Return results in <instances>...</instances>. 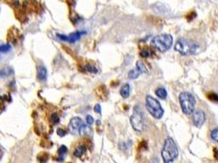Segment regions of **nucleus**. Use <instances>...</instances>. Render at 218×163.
I'll return each mask as SVG.
<instances>
[{
    "label": "nucleus",
    "mask_w": 218,
    "mask_h": 163,
    "mask_svg": "<svg viewBox=\"0 0 218 163\" xmlns=\"http://www.w3.org/2000/svg\"><path fill=\"white\" fill-rule=\"evenodd\" d=\"M179 151L172 138L168 137L165 140L164 145L162 149V157L164 163H171L178 157Z\"/></svg>",
    "instance_id": "f257e3e1"
},
{
    "label": "nucleus",
    "mask_w": 218,
    "mask_h": 163,
    "mask_svg": "<svg viewBox=\"0 0 218 163\" xmlns=\"http://www.w3.org/2000/svg\"><path fill=\"white\" fill-rule=\"evenodd\" d=\"M175 49L176 52H180L183 56L195 55L199 52V45L195 42L185 38H180L175 43Z\"/></svg>",
    "instance_id": "f03ea898"
},
{
    "label": "nucleus",
    "mask_w": 218,
    "mask_h": 163,
    "mask_svg": "<svg viewBox=\"0 0 218 163\" xmlns=\"http://www.w3.org/2000/svg\"><path fill=\"white\" fill-rule=\"evenodd\" d=\"M173 38L171 35L163 34V35H157L153 38L151 44L153 47L161 52H165L168 51L172 46Z\"/></svg>",
    "instance_id": "7ed1b4c3"
},
{
    "label": "nucleus",
    "mask_w": 218,
    "mask_h": 163,
    "mask_svg": "<svg viewBox=\"0 0 218 163\" xmlns=\"http://www.w3.org/2000/svg\"><path fill=\"white\" fill-rule=\"evenodd\" d=\"M179 100L184 114L186 115L192 114L193 112L195 111V104H196L195 96L191 93L184 91L180 94Z\"/></svg>",
    "instance_id": "20e7f679"
},
{
    "label": "nucleus",
    "mask_w": 218,
    "mask_h": 163,
    "mask_svg": "<svg viewBox=\"0 0 218 163\" xmlns=\"http://www.w3.org/2000/svg\"><path fill=\"white\" fill-rule=\"evenodd\" d=\"M145 105L149 113L153 118L156 119L162 118L164 114V110L158 100H156L151 95H147L145 98Z\"/></svg>",
    "instance_id": "39448f33"
},
{
    "label": "nucleus",
    "mask_w": 218,
    "mask_h": 163,
    "mask_svg": "<svg viewBox=\"0 0 218 163\" xmlns=\"http://www.w3.org/2000/svg\"><path fill=\"white\" fill-rule=\"evenodd\" d=\"M130 124L136 131H142L144 129V116L140 107L135 106L130 117Z\"/></svg>",
    "instance_id": "423d86ee"
},
{
    "label": "nucleus",
    "mask_w": 218,
    "mask_h": 163,
    "mask_svg": "<svg viewBox=\"0 0 218 163\" xmlns=\"http://www.w3.org/2000/svg\"><path fill=\"white\" fill-rule=\"evenodd\" d=\"M192 114V121L194 125L197 127H202L206 120L205 113L203 110L198 109L193 112Z\"/></svg>",
    "instance_id": "0eeeda50"
},
{
    "label": "nucleus",
    "mask_w": 218,
    "mask_h": 163,
    "mask_svg": "<svg viewBox=\"0 0 218 163\" xmlns=\"http://www.w3.org/2000/svg\"><path fill=\"white\" fill-rule=\"evenodd\" d=\"M85 32L84 31H78V32H75L71 34L70 35H60V34H58L57 36L59 39H61L62 41H64V42H69V43H75L76 41L79 40L80 38L83 35H84Z\"/></svg>",
    "instance_id": "6e6552de"
},
{
    "label": "nucleus",
    "mask_w": 218,
    "mask_h": 163,
    "mask_svg": "<svg viewBox=\"0 0 218 163\" xmlns=\"http://www.w3.org/2000/svg\"><path fill=\"white\" fill-rule=\"evenodd\" d=\"M81 125H82L81 118L75 117L70 121L69 125H68V130H69L71 133L77 134V132H79V129H80Z\"/></svg>",
    "instance_id": "1a4fd4ad"
},
{
    "label": "nucleus",
    "mask_w": 218,
    "mask_h": 163,
    "mask_svg": "<svg viewBox=\"0 0 218 163\" xmlns=\"http://www.w3.org/2000/svg\"><path fill=\"white\" fill-rule=\"evenodd\" d=\"M92 133V130L89 127V125H84L82 124L80 126V129H79V134L81 136H87L89 135Z\"/></svg>",
    "instance_id": "9d476101"
},
{
    "label": "nucleus",
    "mask_w": 218,
    "mask_h": 163,
    "mask_svg": "<svg viewBox=\"0 0 218 163\" xmlns=\"http://www.w3.org/2000/svg\"><path fill=\"white\" fill-rule=\"evenodd\" d=\"M37 75H38V78L40 81H43L46 79L47 77V69L44 66L40 65L38 67V70H37Z\"/></svg>",
    "instance_id": "9b49d317"
},
{
    "label": "nucleus",
    "mask_w": 218,
    "mask_h": 163,
    "mask_svg": "<svg viewBox=\"0 0 218 163\" xmlns=\"http://www.w3.org/2000/svg\"><path fill=\"white\" fill-rule=\"evenodd\" d=\"M130 85L128 83L125 84L123 86H121V90H120V94L124 99H126L128 97L130 96Z\"/></svg>",
    "instance_id": "f8f14e48"
},
{
    "label": "nucleus",
    "mask_w": 218,
    "mask_h": 163,
    "mask_svg": "<svg viewBox=\"0 0 218 163\" xmlns=\"http://www.w3.org/2000/svg\"><path fill=\"white\" fill-rule=\"evenodd\" d=\"M85 152H86V146L80 145L77 147L76 150L74 151V156L76 157H81Z\"/></svg>",
    "instance_id": "ddd939ff"
},
{
    "label": "nucleus",
    "mask_w": 218,
    "mask_h": 163,
    "mask_svg": "<svg viewBox=\"0 0 218 163\" xmlns=\"http://www.w3.org/2000/svg\"><path fill=\"white\" fill-rule=\"evenodd\" d=\"M155 94L157 95V96L158 98L162 100H165L167 97V91L166 89L163 87H158L157 90L155 91Z\"/></svg>",
    "instance_id": "4468645a"
},
{
    "label": "nucleus",
    "mask_w": 218,
    "mask_h": 163,
    "mask_svg": "<svg viewBox=\"0 0 218 163\" xmlns=\"http://www.w3.org/2000/svg\"><path fill=\"white\" fill-rule=\"evenodd\" d=\"M13 73V69L9 67H5L3 68L2 69H0V77H6L8 76L12 75Z\"/></svg>",
    "instance_id": "2eb2a0df"
},
{
    "label": "nucleus",
    "mask_w": 218,
    "mask_h": 163,
    "mask_svg": "<svg viewBox=\"0 0 218 163\" xmlns=\"http://www.w3.org/2000/svg\"><path fill=\"white\" fill-rule=\"evenodd\" d=\"M136 69H138L141 73H148V69L147 67L145 65L142 61L140 60H138L137 63H136Z\"/></svg>",
    "instance_id": "dca6fc26"
},
{
    "label": "nucleus",
    "mask_w": 218,
    "mask_h": 163,
    "mask_svg": "<svg viewBox=\"0 0 218 163\" xmlns=\"http://www.w3.org/2000/svg\"><path fill=\"white\" fill-rule=\"evenodd\" d=\"M140 74L141 73L137 69H131V70L128 73V77H129L130 79H135V78H137Z\"/></svg>",
    "instance_id": "f3484780"
},
{
    "label": "nucleus",
    "mask_w": 218,
    "mask_h": 163,
    "mask_svg": "<svg viewBox=\"0 0 218 163\" xmlns=\"http://www.w3.org/2000/svg\"><path fill=\"white\" fill-rule=\"evenodd\" d=\"M67 148L66 147L65 145H62L60 147V148H58V154L60 155L61 157L59 159H58V161H63V156L67 153Z\"/></svg>",
    "instance_id": "a211bd4d"
},
{
    "label": "nucleus",
    "mask_w": 218,
    "mask_h": 163,
    "mask_svg": "<svg viewBox=\"0 0 218 163\" xmlns=\"http://www.w3.org/2000/svg\"><path fill=\"white\" fill-rule=\"evenodd\" d=\"M139 54H140V56H142V57H144V58H148V57H151V56H153V52H152L151 50H149V48H147V49L141 50Z\"/></svg>",
    "instance_id": "6ab92c4d"
},
{
    "label": "nucleus",
    "mask_w": 218,
    "mask_h": 163,
    "mask_svg": "<svg viewBox=\"0 0 218 163\" xmlns=\"http://www.w3.org/2000/svg\"><path fill=\"white\" fill-rule=\"evenodd\" d=\"M48 158V155L46 152L45 153H44V152H42L41 154L39 155V156H38V159H39V161L41 163H45L46 161H47Z\"/></svg>",
    "instance_id": "aec40b11"
},
{
    "label": "nucleus",
    "mask_w": 218,
    "mask_h": 163,
    "mask_svg": "<svg viewBox=\"0 0 218 163\" xmlns=\"http://www.w3.org/2000/svg\"><path fill=\"white\" fill-rule=\"evenodd\" d=\"M11 46L9 44H3L0 45V52H8L11 50Z\"/></svg>",
    "instance_id": "412c9836"
},
{
    "label": "nucleus",
    "mask_w": 218,
    "mask_h": 163,
    "mask_svg": "<svg viewBox=\"0 0 218 163\" xmlns=\"http://www.w3.org/2000/svg\"><path fill=\"white\" fill-rule=\"evenodd\" d=\"M211 137L214 141H216L218 143V128L214 129L213 131L211 132Z\"/></svg>",
    "instance_id": "4be33fe9"
},
{
    "label": "nucleus",
    "mask_w": 218,
    "mask_h": 163,
    "mask_svg": "<svg viewBox=\"0 0 218 163\" xmlns=\"http://www.w3.org/2000/svg\"><path fill=\"white\" fill-rule=\"evenodd\" d=\"M84 69H85L86 71H88V72H90V73H96L98 72V69H96L94 66H92V65H89V64L85 65V66H84Z\"/></svg>",
    "instance_id": "5701e85b"
},
{
    "label": "nucleus",
    "mask_w": 218,
    "mask_h": 163,
    "mask_svg": "<svg viewBox=\"0 0 218 163\" xmlns=\"http://www.w3.org/2000/svg\"><path fill=\"white\" fill-rule=\"evenodd\" d=\"M207 97H208V99L211 100L215 101V102H218V95L215 94V93H210V94L207 95Z\"/></svg>",
    "instance_id": "b1692460"
},
{
    "label": "nucleus",
    "mask_w": 218,
    "mask_h": 163,
    "mask_svg": "<svg viewBox=\"0 0 218 163\" xmlns=\"http://www.w3.org/2000/svg\"><path fill=\"white\" fill-rule=\"evenodd\" d=\"M51 120H52V122L53 124H57V123H58L60 119H59V117L58 114H53L52 115H51Z\"/></svg>",
    "instance_id": "393cba45"
},
{
    "label": "nucleus",
    "mask_w": 218,
    "mask_h": 163,
    "mask_svg": "<svg viewBox=\"0 0 218 163\" xmlns=\"http://www.w3.org/2000/svg\"><path fill=\"white\" fill-rule=\"evenodd\" d=\"M57 133H58V135L59 136L63 137V136L67 135V131H66L65 130H63V128H58L57 130Z\"/></svg>",
    "instance_id": "a878e982"
},
{
    "label": "nucleus",
    "mask_w": 218,
    "mask_h": 163,
    "mask_svg": "<svg viewBox=\"0 0 218 163\" xmlns=\"http://www.w3.org/2000/svg\"><path fill=\"white\" fill-rule=\"evenodd\" d=\"M86 122L88 125H92L94 123V118L93 117H91L90 115H88V116L86 117Z\"/></svg>",
    "instance_id": "bb28decb"
},
{
    "label": "nucleus",
    "mask_w": 218,
    "mask_h": 163,
    "mask_svg": "<svg viewBox=\"0 0 218 163\" xmlns=\"http://www.w3.org/2000/svg\"><path fill=\"white\" fill-rule=\"evenodd\" d=\"M94 112L97 114H101V106L100 105H96L94 106Z\"/></svg>",
    "instance_id": "cd10ccee"
},
{
    "label": "nucleus",
    "mask_w": 218,
    "mask_h": 163,
    "mask_svg": "<svg viewBox=\"0 0 218 163\" xmlns=\"http://www.w3.org/2000/svg\"><path fill=\"white\" fill-rule=\"evenodd\" d=\"M216 156H217V157H218V150L216 151Z\"/></svg>",
    "instance_id": "c85d7f7f"
}]
</instances>
